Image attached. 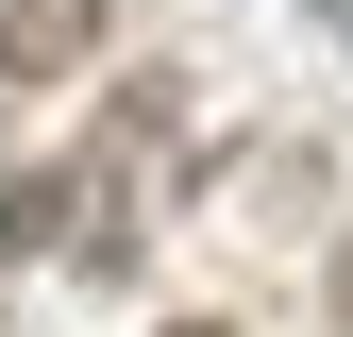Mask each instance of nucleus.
<instances>
[{"mask_svg": "<svg viewBox=\"0 0 353 337\" xmlns=\"http://www.w3.org/2000/svg\"><path fill=\"white\" fill-rule=\"evenodd\" d=\"M168 337H236V320H168Z\"/></svg>", "mask_w": 353, "mask_h": 337, "instance_id": "4", "label": "nucleus"}, {"mask_svg": "<svg viewBox=\"0 0 353 337\" xmlns=\"http://www.w3.org/2000/svg\"><path fill=\"white\" fill-rule=\"evenodd\" d=\"M34 236H68V186H0V253H34Z\"/></svg>", "mask_w": 353, "mask_h": 337, "instance_id": "2", "label": "nucleus"}, {"mask_svg": "<svg viewBox=\"0 0 353 337\" xmlns=\"http://www.w3.org/2000/svg\"><path fill=\"white\" fill-rule=\"evenodd\" d=\"M303 17H320V34H336V51H353V0H303Z\"/></svg>", "mask_w": 353, "mask_h": 337, "instance_id": "3", "label": "nucleus"}, {"mask_svg": "<svg viewBox=\"0 0 353 337\" xmlns=\"http://www.w3.org/2000/svg\"><path fill=\"white\" fill-rule=\"evenodd\" d=\"M84 51H101V0H17L0 17V84H68Z\"/></svg>", "mask_w": 353, "mask_h": 337, "instance_id": "1", "label": "nucleus"}]
</instances>
